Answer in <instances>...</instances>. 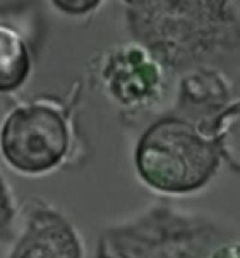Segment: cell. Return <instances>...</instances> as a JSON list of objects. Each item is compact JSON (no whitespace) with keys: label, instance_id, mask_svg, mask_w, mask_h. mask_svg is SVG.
I'll use <instances>...</instances> for the list:
<instances>
[{"label":"cell","instance_id":"1","mask_svg":"<svg viewBox=\"0 0 240 258\" xmlns=\"http://www.w3.org/2000/svg\"><path fill=\"white\" fill-rule=\"evenodd\" d=\"M136 164L152 187L179 194L204 186L218 170L220 154L215 141L203 138L194 126L165 118L142 136Z\"/></svg>","mask_w":240,"mask_h":258},{"label":"cell","instance_id":"6","mask_svg":"<svg viewBox=\"0 0 240 258\" xmlns=\"http://www.w3.org/2000/svg\"><path fill=\"white\" fill-rule=\"evenodd\" d=\"M15 216L17 211L12 192L4 176L0 172V243L12 238Z\"/></svg>","mask_w":240,"mask_h":258},{"label":"cell","instance_id":"3","mask_svg":"<svg viewBox=\"0 0 240 258\" xmlns=\"http://www.w3.org/2000/svg\"><path fill=\"white\" fill-rule=\"evenodd\" d=\"M8 258H84L83 247L71 226L49 209H35Z\"/></svg>","mask_w":240,"mask_h":258},{"label":"cell","instance_id":"5","mask_svg":"<svg viewBox=\"0 0 240 258\" xmlns=\"http://www.w3.org/2000/svg\"><path fill=\"white\" fill-rule=\"evenodd\" d=\"M31 59L28 46L12 26L0 23V94L14 93L28 80Z\"/></svg>","mask_w":240,"mask_h":258},{"label":"cell","instance_id":"2","mask_svg":"<svg viewBox=\"0 0 240 258\" xmlns=\"http://www.w3.org/2000/svg\"><path fill=\"white\" fill-rule=\"evenodd\" d=\"M67 127L61 114L38 102L18 106L0 128V152L7 164L26 175L55 167L67 149Z\"/></svg>","mask_w":240,"mask_h":258},{"label":"cell","instance_id":"8","mask_svg":"<svg viewBox=\"0 0 240 258\" xmlns=\"http://www.w3.org/2000/svg\"><path fill=\"white\" fill-rule=\"evenodd\" d=\"M55 5L68 13H85L99 5L97 2H56Z\"/></svg>","mask_w":240,"mask_h":258},{"label":"cell","instance_id":"4","mask_svg":"<svg viewBox=\"0 0 240 258\" xmlns=\"http://www.w3.org/2000/svg\"><path fill=\"white\" fill-rule=\"evenodd\" d=\"M111 91L123 102L143 101L158 85L159 74L143 51L130 49L117 55L107 70Z\"/></svg>","mask_w":240,"mask_h":258},{"label":"cell","instance_id":"7","mask_svg":"<svg viewBox=\"0 0 240 258\" xmlns=\"http://www.w3.org/2000/svg\"><path fill=\"white\" fill-rule=\"evenodd\" d=\"M204 258H240V242H226L219 244Z\"/></svg>","mask_w":240,"mask_h":258}]
</instances>
